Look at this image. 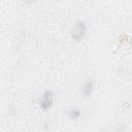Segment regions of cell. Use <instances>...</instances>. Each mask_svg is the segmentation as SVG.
<instances>
[{"label":"cell","mask_w":132,"mask_h":132,"mask_svg":"<svg viewBox=\"0 0 132 132\" xmlns=\"http://www.w3.org/2000/svg\"><path fill=\"white\" fill-rule=\"evenodd\" d=\"M88 30H89V25L85 20H77L75 21L72 26H71V30H70V37L72 39V41L74 42H81L87 34H88Z\"/></svg>","instance_id":"6da1fadb"},{"label":"cell","mask_w":132,"mask_h":132,"mask_svg":"<svg viewBox=\"0 0 132 132\" xmlns=\"http://www.w3.org/2000/svg\"><path fill=\"white\" fill-rule=\"evenodd\" d=\"M54 102H55V93H54L53 90L47 89L39 97V99H38V106H39V108L41 110L47 111V110H50L53 107Z\"/></svg>","instance_id":"7a4b0ae2"},{"label":"cell","mask_w":132,"mask_h":132,"mask_svg":"<svg viewBox=\"0 0 132 132\" xmlns=\"http://www.w3.org/2000/svg\"><path fill=\"white\" fill-rule=\"evenodd\" d=\"M95 90V81L92 77H88L85 79V81L81 85L80 88V95L85 98H89L93 95Z\"/></svg>","instance_id":"3957f363"},{"label":"cell","mask_w":132,"mask_h":132,"mask_svg":"<svg viewBox=\"0 0 132 132\" xmlns=\"http://www.w3.org/2000/svg\"><path fill=\"white\" fill-rule=\"evenodd\" d=\"M81 116H82V111L80 108L77 107H72L67 111V117L71 121H77L78 119L81 118Z\"/></svg>","instance_id":"277c9868"},{"label":"cell","mask_w":132,"mask_h":132,"mask_svg":"<svg viewBox=\"0 0 132 132\" xmlns=\"http://www.w3.org/2000/svg\"><path fill=\"white\" fill-rule=\"evenodd\" d=\"M8 113L11 116V117H14V116H16V107L12 104V105H10V107L8 108Z\"/></svg>","instance_id":"5b68a950"},{"label":"cell","mask_w":132,"mask_h":132,"mask_svg":"<svg viewBox=\"0 0 132 132\" xmlns=\"http://www.w3.org/2000/svg\"><path fill=\"white\" fill-rule=\"evenodd\" d=\"M37 0H24V2L26 3V4H33V3H35Z\"/></svg>","instance_id":"8992f818"}]
</instances>
